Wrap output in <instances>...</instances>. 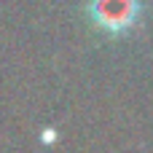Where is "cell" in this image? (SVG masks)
<instances>
[{
  "instance_id": "cell-1",
  "label": "cell",
  "mask_w": 153,
  "mask_h": 153,
  "mask_svg": "<svg viewBox=\"0 0 153 153\" xmlns=\"http://www.w3.org/2000/svg\"><path fill=\"white\" fill-rule=\"evenodd\" d=\"M86 13L100 32L110 38H121L137 24L143 13V3L140 0H89Z\"/></svg>"
}]
</instances>
